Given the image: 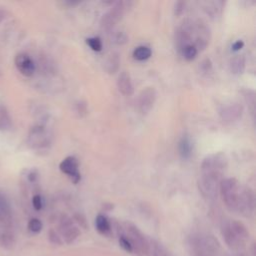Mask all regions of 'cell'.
I'll return each instance as SVG.
<instances>
[{"label":"cell","mask_w":256,"mask_h":256,"mask_svg":"<svg viewBox=\"0 0 256 256\" xmlns=\"http://www.w3.org/2000/svg\"><path fill=\"white\" fill-rule=\"evenodd\" d=\"M243 46H244V42H243L242 40H237L236 42H234V43L232 44V50H233V51H238V50H240Z\"/></svg>","instance_id":"f1b7e54d"},{"label":"cell","mask_w":256,"mask_h":256,"mask_svg":"<svg viewBox=\"0 0 256 256\" xmlns=\"http://www.w3.org/2000/svg\"><path fill=\"white\" fill-rule=\"evenodd\" d=\"M9 124V117L5 110L0 108V128H4Z\"/></svg>","instance_id":"cb8c5ba5"},{"label":"cell","mask_w":256,"mask_h":256,"mask_svg":"<svg viewBox=\"0 0 256 256\" xmlns=\"http://www.w3.org/2000/svg\"><path fill=\"white\" fill-rule=\"evenodd\" d=\"M86 43L93 51H97L98 52V51H101V49H102V42H101L100 38H98V37L87 38Z\"/></svg>","instance_id":"44dd1931"},{"label":"cell","mask_w":256,"mask_h":256,"mask_svg":"<svg viewBox=\"0 0 256 256\" xmlns=\"http://www.w3.org/2000/svg\"><path fill=\"white\" fill-rule=\"evenodd\" d=\"M227 164V157L222 152L208 155L203 159L200 166L198 185L204 197L207 199H215L217 197L219 185L224 179Z\"/></svg>","instance_id":"6da1fadb"},{"label":"cell","mask_w":256,"mask_h":256,"mask_svg":"<svg viewBox=\"0 0 256 256\" xmlns=\"http://www.w3.org/2000/svg\"><path fill=\"white\" fill-rule=\"evenodd\" d=\"M245 64H246L245 57L243 55H235L234 57L231 58L229 62L230 71L236 75L242 74L245 69Z\"/></svg>","instance_id":"9a60e30c"},{"label":"cell","mask_w":256,"mask_h":256,"mask_svg":"<svg viewBox=\"0 0 256 256\" xmlns=\"http://www.w3.org/2000/svg\"><path fill=\"white\" fill-rule=\"evenodd\" d=\"M119 66V57L117 54H112L106 61V70L109 73H114Z\"/></svg>","instance_id":"ffe728a7"},{"label":"cell","mask_w":256,"mask_h":256,"mask_svg":"<svg viewBox=\"0 0 256 256\" xmlns=\"http://www.w3.org/2000/svg\"><path fill=\"white\" fill-rule=\"evenodd\" d=\"M36 178H37V173H36V171H32V172H30V174L28 175V179H29L31 182L35 181V180H36Z\"/></svg>","instance_id":"f546056e"},{"label":"cell","mask_w":256,"mask_h":256,"mask_svg":"<svg viewBox=\"0 0 256 256\" xmlns=\"http://www.w3.org/2000/svg\"><path fill=\"white\" fill-rule=\"evenodd\" d=\"M95 226H96V229L102 233V234H107L111 231V225H110V222L109 220L107 219L106 216L104 215H98L96 217V220H95Z\"/></svg>","instance_id":"e0dca14e"},{"label":"cell","mask_w":256,"mask_h":256,"mask_svg":"<svg viewBox=\"0 0 256 256\" xmlns=\"http://www.w3.org/2000/svg\"><path fill=\"white\" fill-rule=\"evenodd\" d=\"M59 231H60V234L63 237L64 241L68 244L72 243L80 234L79 229L72 222V220L66 215L62 216L60 219Z\"/></svg>","instance_id":"8fae6325"},{"label":"cell","mask_w":256,"mask_h":256,"mask_svg":"<svg viewBox=\"0 0 256 256\" xmlns=\"http://www.w3.org/2000/svg\"><path fill=\"white\" fill-rule=\"evenodd\" d=\"M185 5H186L185 2H182V1L176 2L175 5H174V14L176 16L181 15L184 12V10H185Z\"/></svg>","instance_id":"83f0119b"},{"label":"cell","mask_w":256,"mask_h":256,"mask_svg":"<svg viewBox=\"0 0 256 256\" xmlns=\"http://www.w3.org/2000/svg\"><path fill=\"white\" fill-rule=\"evenodd\" d=\"M243 113V107L238 103H233L223 107L220 110L221 119L224 122H233L238 120Z\"/></svg>","instance_id":"4fadbf2b"},{"label":"cell","mask_w":256,"mask_h":256,"mask_svg":"<svg viewBox=\"0 0 256 256\" xmlns=\"http://www.w3.org/2000/svg\"><path fill=\"white\" fill-rule=\"evenodd\" d=\"M244 96H245V99L247 101L248 105L251 106V111H252V114H253L254 113V106H255V94L252 90H247L246 94Z\"/></svg>","instance_id":"603a6c76"},{"label":"cell","mask_w":256,"mask_h":256,"mask_svg":"<svg viewBox=\"0 0 256 256\" xmlns=\"http://www.w3.org/2000/svg\"><path fill=\"white\" fill-rule=\"evenodd\" d=\"M175 40L178 50L186 45H193L199 51L209 42V29L201 21L186 19L177 28Z\"/></svg>","instance_id":"7a4b0ae2"},{"label":"cell","mask_w":256,"mask_h":256,"mask_svg":"<svg viewBox=\"0 0 256 256\" xmlns=\"http://www.w3.org/2000/svg\"><path fill=\"white\" fill-rule=\"evenodd\" d=\"M222 234L226 244L233 250H241L246 246L249 233L239 221L228 220L222 226Z\"/></svg>","instance_id":"3957f363"},{"label":"cell","mask_w":256,"mask_h":256,"mask_svg":"<svg viewBox=\"0 0 256 256\" xmlns=\"http://www.w3.org/2000/svg\"><path fill=\"white\" fill-rule=\"evenodd\" d=\"M117 87H118V90L123 95L130 96L133 94L134 88H133V84L129 73H127L126 71H123L119 74L117 79Z\"/></svg>","instance_id":"5bb4252c"},{"label":"cell","mask_w":256,"mask_h":256,"mask_svg":"<svg viewBox=\"0 0 256 256\" xmlns=\"http://www.w3.org/2000/svg\"><path fill=\"white\" fill-rule=\"evenodd\" d=\"M151 49L147 46H138L133 51V57L138 61H144L151 56Z\"/></svg>","instance_id":"ac0fdd59"},{"label":"cell","mask_w":256,"mask_h":256,"mask_svg":"<svg viewBox=\"0 0 256 256\" xmlns=\"http://www.w3.org/2000/svg\"><path fill=\"white\" fill-rule=\"evenodd\" d=\"M32 205L34 207L35 210L39 211L42 209L43 207V201H42V197L39 194H36L33 196L32 198Z\"/></svg>","instance_id":"484cf974"},{"label":"cell","mask_w":256,"mask_h":256,"mask_svg":"<svg viewBox=\"0 0 256 256\" xmlns=\"http://www.w3.org/2000/svg\"><path fill=\"white\" fill-rule=\"evenodd\" d=\"M153 256H168L167 251L165 250V248L163 246H161L160 244H155L153 246V252H152Z\"/></svg>","instance_id":"d4e9b609"},{"label":"cell","mask_w":256,"mask_h":256,"mask_svg":"<svg viewBox=\"0 0 256 256\" xmlns=\"http://www.w3.org/2000/svg\"><path fill=\"white\" fill-rule=\"evenodd\" d=\"M59 169L62 173L66 174L74 184H77L80 181L81 175L79 172V165L75 157L68 156L63 159L59 164Z\"/></svg>","instance_id":"30bf717a"},{"label":"cell","mask_w":256,"mask_h":256,"mask_svg":"<svg viewBox=\"0 0 256 256\" xmlns=\"http://www.w3.org/2000/svg\"><path fill=\"white\" fill-rule=\"evenodd\" d=\"M28 229L33 233H38L42 229V222L37 218H32L28 222Z\"/></svg>","instance_id":"7402d4cb"},{"label":"cell","mask_w":256,"mask_h":256,"mask_svg":"<svg viewBox=\"0 0 256 256\" xmlns=\"http://www.w3.org/2000/svg\"><path fill=\"white\" fill-rule=\"evenodd\" d=\"M156 90L154 87H146L143 89L138 97V109L142 114H147L156 101Z\"/></svg>","instance_id":"9c48e42d"},{"label":"cell","mask_w":256,"mask_h":256,"mask_svg":"<svg viewBox=\"0 0 256 256\" xmlns=\"http://www.w3.org/2000/svg\"><path fill=\"white\" fill-rule=\"evenodd\" d=\"M17 70L24 76L30 77L35 72V63L26 53H19L14 60Z\"/></svg>","instance_id":"7c38bea8"},{"label":"cell","mask_w":256,"mask_h":256,"mask_svg":"<svg viewBox=\"0 0 256 256\" xmlns=\"http://www.w3.org/2000/svg\"><path fill=\"white\" fill-rule=\"evenodd\" d=\"M127 2H117L101 20V25L102 27H104L105 29H110L112 28L115 24H117L123 17L126 9H127Z\"/></svg>","instance_id":"52a82bcc"},{"label":"cell","mask_w":256,"mask_h":256,"mask_svg":"<svg viewBox=\"0 0 256 256\" xmlns=\"http://www.w3.org/2000/svg\"><path fill=\"white\" fill-rule=\"evenodd\" d=\"M243 185L235 178H224L219 185L220 196L228 209L237 212Z\"/></svg>","instance_id":"5b68a950"},{"label":"cell","mask_w":256,"mask_h":256,"mask_svg":"<svg viewBox=\"0 0 256 256\" xmlns=\"http://www.w3.org/2000/svg\"><path fill=\"white\" fill-rule=\"evenodd\" d=\"M119 244H120V246H121L125 251H127V252H129V253H132V252H133L131 244L129 243V241H128L123 235H120V237H119Z\"/></svg>","instance_id":"4316f807"},{"label":"cell","mask_w":256,"mask_h":256,"mask_svg":"<svg viewBox=\"0 0 256 256\" xmlns=\"http://www.w3.org/2000/svg\"><path fill=\"white\" fill-rule=\"evenodd\" d=\"M179 52L181 53V55L188 61H191L193 59H195V57L197 56L199 51L193 46V45H186L184 47H182Z\"/></svg>","instance_id":"d6986e66"},{"label":"cell","mask_w":256,"mask_h":256,"mask_svg":"<svg viewBox=\"0 0 256 256\" xmlns=\"http://www.w3.org/2000/svg\"><path fill=\"white\" fill-rule=\"evenodd\" d=\"M191 256H219L220 246L213 236L196 235L190 240Z\"/></svg>","instance_id":"277c9868"},{"label":"cell","mask_w":256,"mask_h":256,"mask_svg":"<svg viewBox=\"0 0 256 256\" xmlns=\"http://www.w3.org/2000/svg\"><path fill=\"white\" fill-rule=\"evenodd\" d=\"M254 206H255V197L252 189L248 186L243 185L241 196L238 203V207H237V212L242 215L249 216L253 213Z\"/></svg>","instance_id":"ba28073f"},{"label":"cell","mask_w":256,"mask_h":256,"mask_svg":"<svg viewBox=\"0 0 256 256\" xmlns=\"http://www.w3.org/2000/svg\"><path fill=\"white\" fill-rule=\"evenodd\" d=\"M123 230L124 233L121 235H123L129 241L133 252L139 255H145L148 252V242L139 229L131 223H125Z\"/></svg>","instance_id":"8992f818"},{"label":"cell","mask_w":256,"mask_h":256,"mask_svg":"<svg viewBox=\"0 0 256 256\" xmlns=\"http://www.w3.org/2000/svg\"><path fill=\"white\" fill-rule=\"evenodd\" d=\"M179 154L183 159H188L192 154V144L190 139L187 136L181 138L178 143Z\"/></svg>","instance_id":"2e32d148"}]
</instances>
